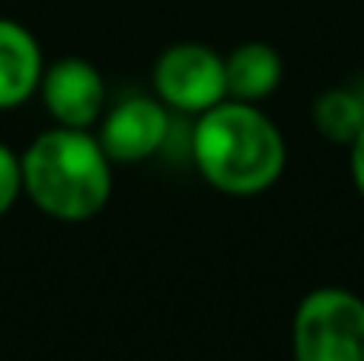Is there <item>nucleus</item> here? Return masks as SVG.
Masks as SVG:
<instances>
[{
    "label": "nucleus",
    "mask_w": 364,
    "mask_h": 361,
    "mask_svg": "<svg viewBox=\"0 0 364 361\" xmlns=\"http://www.w3.org/2000/svg\"><path fill=\"white\" fill-rule=\"evenodd\" d=\"M38 93L61 128H90L102 119L106 112V80H102L100 68L90 64L87 58H58L42 70L38 80Z\"/></svg>",
    "instance_id": "obj_5"
},
{
    "label": "nucleus",
    "mask_w": 364,
    "mask_h": 361,
    "mask_svg": "<svg viewBox=\"0 0 364 361\" xmlns=\"http://www.w3.org/2000/svg\"><path fill=\"white\" fill-rule=\"evenodd\" d=\"M154 90L164 106L201 115L227 99L224 58L198 42L170 45L154 64Z\"/></svg>",
    "instance_id": "obj_4"
},
{
    "label": "nucleus",
    "mask_w": 364,
    "mask_h": 361,
    "mask_svg": "<svg viewBox=\"0 0 364 361\" xmlns=\"http://www.w3.org/2000/svg\"><path fill=\"white\" fill-rule=\"evenodd\" d=\"M23 195V160L0 141V217Z\"/></svg>",
    "instance_id": "obj_10"
},
{
    "label": "nucleus",
    "mask_w": 364,
    "mask_h": 361,
    "mask_svg": "<svg viewBox=\"0 0 364 361\" xmlns=\"http://www.w3.org/2000/svg\"><path fill=\"white\" fill-rule=\"evenodd\" d=\"M170 134V115L160 99L128 96L100 119V144L112 163H141L164 147Z\"/></svg>",
    "instance_id": "obj_6"
},
{
    "label": "nucleus",
    "mask_w": 364,
    "mask_h": 361,
    "mask_svg": "<svg viewBox=\"0 0 364 361\" xmlns=\"http://www.w3.org/2000/svg\"><path fill=\"white\" fill-rule=\"evenodd\" d=\"M294 361H364V301L346 288H316L291 323Z\"/></svg>",
    "instance_id": "obj_3"
},
{
    "label": "nucleus",
    "mask_w": 364,
    "mask_h": 361,
    "mask_svg": "<svg viewBox=\"0 0 364 361\" xmlns=\"http://www.w3.org/2000/svg\"><path fill=\"white\" fill-rule=\"evenodd\" d=\"M42 48L36 36L16 19L0 16V109H16L38 90Z\"/></svg>",
    "instance_id": "obj_7"
},
{
    "label": "nucleus",
    "mask_w": 364,
    "mask_h": 361,
    "mask_svg": "<svg viewBox=\"0 0 364 361\" xmlns=\"http://www.w3.org/2000/svg\"><path fill=\"white\" fill-rule=\"evenodd\" d=\"M23 192L42 215L80 224L96 217L112 195V160L83 128H48L23 157Z\"/></svg>",
    "instance_id": "obj_2"
},
{
    "label": "nucleus",
    "mask_w": 364,
    "mask_h": 361,
    "mask_svg": "<svg viewBox=\"0 0 364 361\" xmlns=\"http://www.w3.org/2000/svg\"><path fill=\"white\" fill-rule=\"evenodd\" d=\"M348 151H352V157H348L352 183H355V189H358V195H361V202H364V128L358 131V138L348 144Z\"/></svg>",
    "instance_id": "obj_11"
},
{
    "label": "nucleus",
    "mask_w": 364,
    "mask_h": 361,
    "mask_svg": "<svg viewBox=\"0 0 364 361\" xmlns=\"http://www.w3.org/2000/svg\"><path fill=\"white\" fill-rule=\"evenodd\" d=\"M192 160L201 179L224 195H259L284 173L288 147L256 102L220 99L192 128Z\"/></svg>",
    "instance_id": "obj_1"
},
{
    "label": "nucleus",
    "mask_w": 364,
    "mask_h": 361,
    "mask_svg": "<svg viewBox=\"0 0 364 361\" xmlns=\"http://www.w3.org/2000/svg\"><path fill=\"white\" fill-rule=\"evenodd\" d=\"M314 125L333 144H352L364 128V102L352 90H326L314 102Z\"/></svg>",
    "instance_id": "obj_9"
},
{
    "label": "nucleus",
    "mask_w": 364,
    "mask_h": 361,
    "mask_svg": "<svg viewBox=\"0 0 364 361\" xmlns=\"http://www.w3.org/2000/svg\"><path fill=\"white\" fill-rule=\"evenodd\" d=\"M282 55L265 42H243L224 58L227 99L259 102L282 83Z\"/></svg>",
    "instance_id": "obj_8"
}]
</instances>
